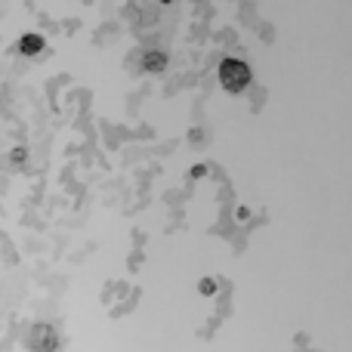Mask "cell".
I'll list each match as a JSON object with an SVG mask.
<instances>
[{"label":"cell","mask_w":352,"mask_h":352,"mask_svg":"<svg viewBox=\"0 0 352 352\" xmlns=\"http://www.w3.org/2000/svg\"><path fill=\"white\" fill-rule=\"evenodd\" d=\"M219 84H223L229 93L248 90V84H250V68L244 65L241 59H226L223 65H219Z\"/></svg>","instance_id":"cell-1"},{"label":"cell","mask_w":352,"mask_h":352,"mask_svg":"<svg viewBox=\"0 0 352 352\" xmlns=\"http://www.w3.org/2000/svg\"><path fill=\"white\" fill-rule=\"evenodd\" d=\"M19 50H22L25 56H34V53H41V50H43V41L37 34H25L22 43H19Z\"/></svg>","instance_id":"cell-2"},{"label":"cell","mask_w":352,"mask_h":352,"mask_svg":"<svg viewBox=\"0 0 352 352\" xmlns=\"http://www.w3.org/2000/svg\"><path fill=\"white\" fill-rule=\"evenodd\" d=\"M164 53H155V50H152V53H146V68H152V72H158V68H164Z\"/></svg>","instance_id":"cell-3"}]
</instances>
